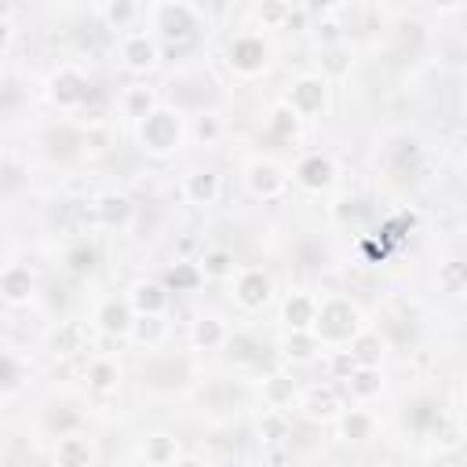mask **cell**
Here are the masks:
<instances>
[{
	"label": "cell",
	"instance_id": "6da1fadb",
	"mask_svg": "<svg viewBox=\"0 0 467 467\" xmlns=\"http://www.w3.org/2000/svg\"><path fill=\"white\" fill-rule=\"evenodd\" d=\"M321 343H336V347H350L361 332H365V321H361V310L343 299V296H325L317 299V321L310 328Z\"/></svg>",
	"mask_w": 467,
	"mask_h": 467
},
{
	"label": "cell",
	"instance_id": "7a4b0ae2",
	"mask_svg": "<svg viewBox=\"0 0 467 467\" xmlns=\"http://www.w3.org/2000/svg\"><path fill=\"white\" fill-rule=\"evenodd\" d=\"M135 135H139L142 153H150V157H171L182 146V139H186V124H182V113L175 106H157L135 128Z\"/></svg>",
	"mask_w": 467,
	"mask_h": 467
},
{
	"label": "cell",
	"instance_id": "3957f363",
	"mask_svg": "<svg viewBox=\"0 0 467 467\" xmlns=\"http://www.w3.org/2000/svg\"><path fill=\"white\" fill-rule=\"evenodd\" d=\"M153 18V36L164 44H186L197 26H201V7L186 4V0H168V4H153L150 7Z\"/></svg>",
	"mask_w": 467,
	"mask_h": 467
},
{
	"label": "cell",
	"instance_id": "277c9868",
	"mask_svg": "<svg viewBox=\"0 0 467 467\" xmlns=\"http://www.w3.org/2000/svg\"><path fill=\"white\" fill-rule=\"evenodd\" d=\"M270 55L274 51H270V40L263 33H237L226 44V66L237 77H259V73H266Z\"/></svg>",
	"mask_w": 467,
	"mask_h": 467
},
{
	"label": "cell",
	"instance_id": "5b68a950",
	"mask_svg": "<svg viewBox=\"0 0 467 467\" xmlns=\"http://www.w3.org/2000/svg\"><path fill=\"white\" fill-rule=\"evenodd\" d=\"M88 95H91V84L77 66H58L47 80V99L58 109H80L88 106Z\"/></svg>",
	"mask_w": 467,
	"mask_h": 467
},
{
	"label": "cell",
	"instance_id": "8992f818",
	"mask_svg": "<svg viewBox=\"0 0 467 467\" xmlns=\"http://www.w3.org/2000/svg\"><path fill=\"white\" fill-rule=\"evenodd\" d=\"M285 102H288L299 117H317V113H325V106H328V80H325L321 73H303V77H296V80L288 84Z\"/></svg>",
	"mask_w": 467,
	"mask_h": 467
},
{
	"label": "cell",
	"instance_id": "52a82bcc",
	"mask_svg": "<svg viewBox=\"0 0 467 467\" xmlns=\"http://www.w3.org/2000/svg\"><path fill=\"white\" fill-rule=\"evenodd\" d=\"M244 186H248L255 197L274 201V197L285 193L288 175H285V168H281L277 161H270V157H252L248 168H244Z\"/></svg>",
	"mask_w": 467,
	"mask_h": 467
},
{
	"label": "cell",
	"instance_id": "ba28073f",
	"mask_svg": "<svg viewBox=\"0 0 467 467\" xmlns=\"http://www.w3.org/2000/svg\"><path fill=\"white\" fill-rule=\"evenodd\" d=\"M120 62L128 73H150L161 62V44L153 33H128L120 40Z\"/></svg>",
	"mask_w": 467,
	"mask_h": 467
},
{
	"label": "cell",
	"instance_id": "9c48e42d",
	"mask_svg": "<svg viewBox=\"0 0 467 467\" xmlns=\"http://www.w3.org/2000/svg\"><path fill=\"white\" fill-rule=\"evenodd\" d=\"M270 296H274L270 274H263V270H255V266H248V270L237 274V281H234V299H237L241 310H263V306L270 303Z\"/></svg>",
	"mask_w": 467,
	"mask_h": 467
},
{
	"label": "cell",
	"instance_id": "30bf717a",
	"mask_svg": "<svg viewBox=\"0 0 467 467\" xmlns=\"http://www.w3.org/2000/svg\"><path fill=\"white\" fill-rule=\"evenodd\" d=\"M186 379H190V365H186V358H175V354L153 358V361L142 368V383H146L150 390H179Z\"/></svg>",
	"mask_w": 467,
	"mask_h": 467
},
{
	"label": "cell",
	"instance_id": "8fae6325",
	"mask_svg": "<svg viewBox=\"0 0 467 467\" xmlns=\"http://www.w3.org/2000/svg\"><path fill=\"white\" fill-rule=\"evenodd\" d=\"M292 179H296L303 190L321 193V190H328V186L336 182V164H332V157H325V153H306V157L296 161Z\"/></svg>",
	"mask_w": 467,
	"mask_h": 467
},
{
	"label": "cell",
	"instance_id": "7c38bea8",
	"mask_svg": "<svg viewBox=\"0 0 467 467\" xmlns=\"http://www.w3.org/2000/svg\"><path fill=\"white\" fill-rule=\"evenodd\" d=\"M91 215H95V223H99V226H106V230H124V226L131 223V215H135V204H131V197H128V193L106 190V193H99V197H95Z\"/></svg>",
	"mask_w": 467,
	"mask_h": 467
},
{
	"label": "cell",
	"instance_id": "4fadbf2b",
	"mask_svg": "<svg viewBox=\"0 0 467 467\" xmlns=\"http://www.w3.org/2000/svg\"><path fill=\"white\" fill-rule=\"evenodd\" d=\"M135 310H131V303L128 299H102L99 303V310H95V325L106 332V336H113V339H128L131 336V325H135Z\"/></svg>",
	"mask_w": 467,
	"mask_h": 467
},
{
	"label": "cell",
	"instance_id": "5bb4252c",
	"mask_svg": "<svg viewBox=\"0 0 467 467\" xmlns=\"http://www.w3.org/2000/svg\"><path fill=\"white\" fill-rule=\"evenodd\" d=\"M182 197L197 208H212L219 197H223V179L215 168H193L186 179H182Z\"/></svg>",
	"mask_w": 467,
	"mask_h": 467
},
{
	"label": "cell",
	"instance_id": "9a60e30c",
	"mask_svg": "<svg viewBox=\"0 0 467 467\" xmlns=\"http://www.w3.org/2000/svg\"><path fill=\"white\" fill-rule=\"evenodd\" d=\"M128 303H131L135 314H157V317H164V310L171 303V292H168L164 281H135L131 292H128Z\"/></svg>",
	"mask_w": 467,
	"mask_h": 467
},
{
	"label": "cell",
	"instance_id": "2e32d148",
	"mask_svg": "<svg viewBox=\"0 0 467 467\" xmlns=\"http://www.w3.org/2000/svg\"><path fill=\"white\" fill-rule=\"evenodd\" d=\"M281 321L288 325V332H310L317 321V299L310 292H288L281 303Z\"/></svg>",
	"mask_w": 467,
	"mask_h": 467
},
{
	"label": "cell",
	"instance_id": "e0dca14e",
	"mask_svg": "<svg viewBox=\"0 0 467 467\" xmlns=\"http://www.w3.org/2000/svg\"><path fill=\"white\" fill-rule=\"evenodd\" d=\"M401 423H405L412 434H431V431H438V423H441V405H438V398L416 394V398L405 405Z\"/></svg>",
	"mask_w": 467,
	"mask_h": 467
},
{
	"label": "cell",
	"instance_id": "ac0fdd59",
	"mask_svg": "<svg viewBox=\"0 0 467 467\" xmlns=\"http://www.w3.org/2000/svg\"><path fill=\"white\" fill-rule=\"evenodd\" d=\"M33 296V270L26 263H7L0 274V299L7 306H22Z\"/></svg>",
	"mask_w": 467,
	"mask_h": 467
},
{
	"label": "cell",
	"instance_id": "d6986e66",
	"mask_svg": "<svg viewBox=\"0 0 467 467\" xmlns=\"http://www.w3.org/2000/svg\"><path fill=\"white\" fill-rule=\"evenodd\" d=\"M40 146L47 150V157H73V153L88 150V131H80L73 124H58L40 135Z\"/></svg>",
	"mask_w": 467,
	"mask_h": 467
},
{
	"label": "cell",
	"instance_id": "ffe728a7",
	"mask_svg": "<svg viewBox=\"0 0 467 467\" xmlns=\"http://www.w3.org/2000/svg\"><path fill=\"white\" fill-rule=\"evenodd\" d=\"M303 412L310 420H317V423H332V420L343 416V401H339V394L332 387H310L303 394Z\"/></svg>",
	"mask_w": 467,
	"mask_h": 467
},
{
	"label": "cell",
	"instance_id": "44dd1931",
	"mask_svg": "<svg viewBox=\"0 0 467 467\" xmlns=\"http://www.w3.org/2000/svg\"><path fill=\"white\" fill-rule=\"evenodd\" d=\"M226 339H230V328H226L223 317L201 314V317L190 325V343H193L197 350H219V347H226Z\"/></svg>",
	"mask_w": 467,
	"mask_h": 467
},
{
	"label": "cell",
	"instance_id": "7402d4cb",
	"mask_svg": "<svg viewBox=\"0 0 467 467\" xmlns=\"http://www.w3.org/2000/svg\"><path fill=\"white\" fill-rule=\"evenodd\" d=\"M84 379H88V390H95V394H113L117 387H120V365H117V358H95V361H88V368H84Z\"/></svg>",
	"mask_w": 467,
	"mask_h": 467
},
{
	"label": "cell",
	"instance_id": "603a6c76",
	"mask_svg": "<svg viewBox=\"0 0 467 467\" xmlns=\"http://www.w3.org/2000/svg\"><path fill=\"white\" fill-rule=\"evenodd\" d=\"M336 431H339L343 441H368L372 431H376V416L368 409H361V405L343 409V416L336 420Z\"/></svg>",
	"mask_w": 467,
	"mask_h": 467
},
{
	"label": "cell",
	"instance_id": "cb8c5ba5",
	"mask_svg": "<svg viewBox=\"0 0 467 467\" xmlns=\"http://www.w3.org/2000/svg\"><path fill=\"white\" fill-rule=\"evenodd\" d=\"M157 106H161V102H157V91H153L150 84H131V88H124V95H120V109H124V117H131L135 124H142Z\"/></svg>",
	"mask_w": 467,
	"mask_h": 467
},
{
	"label": "cell",
	"instance_id": "d4e9b609",
	"mask_svg": "<svg viewBox=\"0 0 467 467\" xmlns=\"http://www.w3.org/2000/svg\"><path fill=\"white\" fill-rule=\"evenodd\" d=\"M296 398H299V383H296L288 372H270V376L263 379V401H266L270 409L285 412Z\"/></svg>",
	"mask_w": 467,
	"mask_h": 467
},
{
	"label": "cell",
	"instance_id": "484cf974",
	"mask_svg": "<svg viewBox=\"0 0 467 467\" xmlns=\"http://www.w3.org/2000/svg\"><path fill=\"white\" fill-rule=\"evenodd\" d=\"M281 358L285 361H292V365H306V361H314L317 354H321V339L314 336V332H288L285 339H281Z\"/></svg>",
	"mask_w": 467,
	"mask_h": 467
},
{
	"label": "cell",
	"instance_id": "4316f807",
	"mask_svg": "<svg viewBox=\"0 0 467 467\" xmlns=\"http://www.w3.org/2000/svg\"><path fill=\"white\" fill-rule=\"evenodd\" d=\"M343 387H347V394H350L354 401H372V398L383 390V368H379V365H358L354 376H350Z\"/></svg>",
	"mask_w": 467,
	"mask_h": 467
},
{
	"label": "cell",
	"instance_id": "83f0119b",
	"mask_svg": "<svg viewBox=\"0 0 467 467\" xmlns=\"http://www.w3.org/2000/svg\"><path fill=\"white\" fill-rule=\"evenodd\" d=\"M88 343V328L80 321H58V328L51 332L47 347L58 354V358H69V354H80Z\"/></svg>",
	"mask_w": 467,
	"mask_h": 467
},
{
	"label": "cell",
	"instance_id": "f1b7e54d",
	"mask_svg": "<svg viewBox=\"0 0 467 467\" xmlns=\"http://www.w3.org/2000/svg\"><path fill=\"white\" fill-rule=\"evenodd\" d=\"M80 427H84V416H80V409H73V405H51L47 412H44V431L47 434H55V438H69V434H80Z\"/></svg>",
	"mask_w": 467,
	"mask_h": 467
},
{
	"label": "cell",
	"instance_id": "f546056e",
	"mask_svg": "<svg viewBox=\"0 0 467 467\" xmlns=\"http://www.w3.org/2000/svg\"><path fill=\"white\" fill-rule=\"evenodd\" d=\"M266 354V343L259 336H248V332H230L226 339V358L237 361V365H259Z\"/></svg>",
	"mask_w": 467,
	"mask_h": 467
},
{
	"label": "cell",
	"instance_id": "4dcf8cb0",
	"mask_svg": "<svg viewBox=\"0 0 467 467\" xmlns=\"http://www.w3.org/2000/svg\"><path fill=\"white\" fill-rule=\"evenodd\" d=\"M95 456L91 441L80 438V434H69V438H58L55 445V467H88Z\"/></svg>",
	"mask_w": 467,
	"mask_h": 467
},
{
	"label": "cell",
	"instance_id": "1f68e13d",
	"mask_svg": "<svg viewBox=\"0 0 467 467\" xmlns=\"http://www.w3.org/2000/svg\"><path fill=\"white\" fill-rule=\"evenodd\" d=\"M197 266H201L204 281H230V277L237 274V259H234L230 248H208V252L197 259Z\"/></svg>",
	"mask_w": 467,
	"mask_h": 467
},
{
	"label": "cell",
	"instance_id": "d6a6232c",
	"mask_svg": "<svg viewBox=\"0 0 467 467\" xmlns=\"http://www.w3.org/2000/svg\"><path fill=\"white\" fill-rule=\"evenodd\" d=\"M62 266H66L73 277H91V274L99 270V252H95V244H88V241L69 244V248L62 252Z\"/></svg>",
	"mask_w": 467,
	"mask_h": 467
},
{
	"label": "cell",
	"instance_id": "836d02e7",
	"mask_svg": "<svg viewBox=\"0 0 467 467\" xmlns=\"http://www.w3.org/2000/svg\"><path fill=\"white\" fill-rule=\"evenodd\" d=\"M164 285H168V292H193V288L204 285V274H201L197 263H190V259H175V263L164 270Z\"/></svg>",
	"mask_w": 467,
	"mask_h": 467
},
{
	"label": "cell",
	"instance_id": "e575fe53",
	"mask_svg": "<svg viewBox=\"0 0 467 467\" xmlns=\"http://www.w3.org/2000/svg\"><path fill=\"white\" fill-rule=\"evenodd\" d=\"M299 120H303V117H299L288 102H281V106H274L270 117H266V135L277 139V142H292L296 131H299Z\"/></svg>",
	"mask_w": 467,
	"mask_h": 467
},
{
	"label": "cell",
	"instance_id": "d590c367",
	"mask_svg": "<svg viewBox=\"0 0 467 467\" xmlns=\"http://www.w3.org/2000/svg\"><path fill=\"white\" fill-rule=\"evenodd\" d=\"M29 379V361H22L15 350H4V365H0V394L15 398L18 387Z\"/></svg>",
	"mask_w": 467,
	"mask_h": 467
},
{
	"label": "cell",
	"instance_id": "8d00e7d4",
	"mask_svg": "<svg viewBox=\"0 0 467 467\" xmlns=\"http://www.w3.org/2000/svg\"><path fill=\"white\" fill-rule=\"evenodd\" d=\"M142 456L153 467H171L179 460V438L175 434H150L142 445Z\"/></svg>",
	"mask_w": 467,
	"mask_h": 467
},
{
	"label": "cell",
	"instance_id": "74e56055",
	"mask_svg": "<svg viewBox=\"0 0 467 467\" xmlns=\"http://www.w3.org/2000/svg\"><path fill=\"white\" fill-rule=\"evenodd\" d=\"M347 350L358 358V365H379V361H383V354H387V339H383L379 332L365 328V332H361Z\"/></svg>",
	"mask_w": 467,
	"mask_h": 467
},
{
	"label": "cell",
	"instance_id": "f35d334b",
	"mask_svg": "<svg viewBox=\"0 0 467 467\" xmlns=\"http://www.w3.org/2000/svg\"><path fill=\"white\" fill-rule=\"evenodd\" d=\"M164 332H168L164 317H157V314H139V317H135V325H131V336H128V339H135L139 347L153 350V347L164 339Z\"/></svg>",
	"mask_w": 467,
	"mask_h": 467
},
{
	"label": "cell",
	"instance_id": "ab89813d",
	"mask_svg": "<svg viewBox=\"0 0 467 467\" xmlns=\"http://www.w3.org/2000/svg\"><path fill=\"white\" fill-rule=\"evenodd\" d=\"M420 161H423V146H420V139H398L394 146H390V168L394 171H416L420 168Z\"/></svg>",
	"mask_w": 467,
	"mask_h": 467
},
{
	"label": "cell",
	"instance_id": "60d3db41",
	"mask_svg": "<svg viewBox=\"0 0 467 467\" xmlns=\"http://www.w3.org/2000/svg\"><path fill=\"white\" fill-rule=\"evenodd\" d=\"M438 285H441V292H452V296L467 292V263H460V259L441 263L438 266Z\"/></svg>",
	"mask_w": 467,
	"mask_h": 467
},
{
	"label": "cell",
	"instance_id": "b9f144b4",
	"mask_svg": "<svg viewBox=\"0 0 467 467\" xmlns=\"http://www.w3.org/2000/svg\"><path fill=\"white\" fill-rule=\"evenodd\" d=\"M317 62H321V77H325V80L343 77V73L350 69V47H347V44H339V47H325Z\"/></svg>",
	"mask_w": 467,
	"mask_h": 467
},
{
	"label": "cell",
	"instance_id": "7bdbcfd3",
	"mask_svg": "<svg viewBox=\"0 0 467 467\" xmlns=\"http://www.w3.org/2000/svg\"><path fill=\"white\" fill-rule=\"evenodd\" d=\"M288 434H292V423H288L285 412H277V409L263 412V420H259V438L263 441H285Z\"/></svg>",
	"mask_w": 467,
	"mask_h": 467
},
{
	"label": "cell",
	"instance_id": "ee69618b",
	"mask_svg": "<svg viewBox=\"0 0 467 467\" xmlns=\"http://www.w3.org/2000/svg\"><path fill=\"white\" fill-rule=\"evenodd\" d=\"M102 15H106V22H109V26L124 29L128 22H135V18L142 15V7H139V4H131V0H117V4H106V7H102Z\"/></svg>",
	"mask_w": 467,
	"mask_h": 467
},
{
	"label": "cell",
	"instance_id": "f6af8a7d",
	"mask_svg": "<svg viewBox=\"0 0 467 467\" xmlns=\"http://www.w3.org/2000/svg\"><path fill=\"white\" fill-rule=\"evenodd\" d=\"M255 15H259V22H263V26L281 29V26H288L292 4H285V0H266V4H259V7H255Z\"/></svg>",
	"mask_w": 467,
	"mask_h": 467
},
{
	"label": "cell",
	"instance_id": "bcb514c9",
	"mask_svg": "<svg viewBox=\"0 0 467 467\" xmlns=\"http://www.w3.org/2000/svg\"><path fill=\"white\" fill-rule=\"evenodd\" d=\"M219 131H223V124H219L215 113H204V109H201V113L193 117V139H197V142L212 146V142L219 139Z\"/></svg>",
	"mask_w": 467,
	"mask_h": 467
},
{
	"label": "cell",
	"instance_id": "7dc6e473",
	"mask_svg": "<svg viewBox=\"0 0 467 467\" xmlns=\"http://www.w3.org/2000/svg\"><path fill=\"white\" fill-rule=\"evenodd\" d=\"M314 29V36H317V44H321V51L325 47H339L343 44V26L339 22H332V18H321L317 26H310Z\"/></svg>",
	"mask_w": 467,
	"mask_h": 467
},
{
	"label": "cell",
	"instance_id": "c3c4849f",
	"mask_svg": "<svg viewBox=\"0 0 467 467\" xmlns=\"http://www.w3.org/2000/svg\"><path fill=\"white\" fill-rule=\"evenodd\" d=\"M354 368H358V358H354L350 350H336V354H332V376H336V379L347 383V379L354 376Z\"/></svg>",
	"mask_w": 467,
	"mask_h": 467
},
{
	"label": "cell",
	"instance_id": "681fc988",
	"mask_svg": "<svg viewBox=\"0 0 467 467\" xmlns=\"http://www.w3.org/2000/svg\"><path fill=\"white\" fill-rule=\"evenodd\" d=\"M358 212H365V201H361V197H343V201H339V208H336V215H339V219H354Z\"/></svg>",
	"mask_w": 467,
	"mask_h": 467
},
{
	"label": "cell",
	"instance_id": "f907efd6",
	"mask_svg": "<svg viewBox=\"0 0 467 467\" xmlns=\"http://www.w3.org/2000/svg\"><path fill=\"white\" fill-rule=\"evenodd\" d=\"M171 467H208V463H204V460H197V456H179Z\"/></svg>",
	"mask_w": 467,
	"mask_h": 467
},
{
	"label": "cell",
	"instance_id": "816d5d0a",
	"mask_svg": "<svg viewBox=\"0 0 467 467\" xmlns=\"http://www.w3.org/2000/svg\"><path fill=\"white\" fill-rule=\"evenodd\" d=\"M460 168H463V179H467V153H463V164Z\"/></svg>",
	"mask_w": 467,
	"mask_h": 467
},
{
	"label": "cell",
	"instance_id": "f5cc1de1",
	"mask_svg": "<svg viewBox=\"0 0 467 467\" xmlns=\"http://www.w3.org/2000/svg\"><path fill=\"white\" fill-rule=\"evenodd\" d=\"M463 113H467V99H463Z\"/></svg>",
	"mask_w": 467,
	"mask_h": 467
}]
</instances>
